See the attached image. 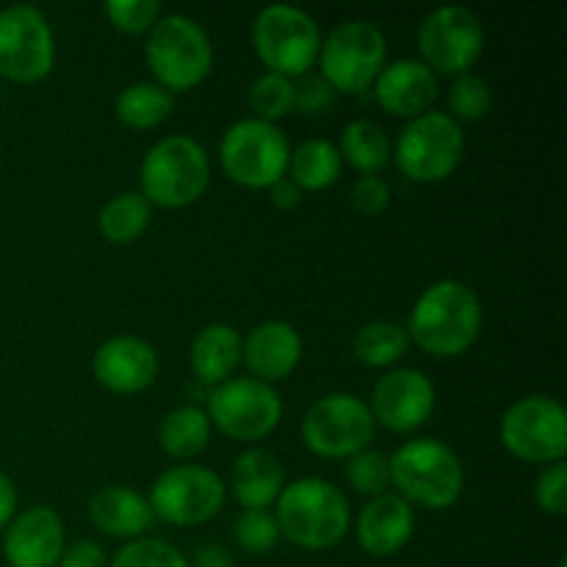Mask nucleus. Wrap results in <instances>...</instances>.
<instances>
[{
    "mask_svg": "<svg viewBox=\"0 0 567 567\" xmlns=\"http://www.w3.org/2000/svg\"><path fill=\"white\" fill-rule=\"evenodd\" d=\"M485 324L480 297L460 280H441L426 288L413 305L410 330L419 349L435 358L468 352Z\"/></svg>",
    "mask_w": 567,
    "mask_h": 567,
    "instance_id": "f257e3e1",
    "label": "nucleus"
},
{
    "mask_svg": "<svg viewBox=\"0 0 567 567\" xmlns=\"http://www.w3.org/2000/svg\"><path fill=\"white\" fill-rule=\"evenodd\" d=\"M153 219V205L138 192H125L111 197L100 210V233L114 247H125L144 236Z\"/></svg>",
    "mask_w": 567,
    "mask_h": 567,
    "instance_id": "c85d7f7f",
    "label": "nucleus"
},
{
    "mask_svg": "<svg viewBox=\"0 0 567 567\" xmlns=\"http://www.w3.org/2000/svg\"><path fill=\"white\" fill-rule=\"evenodd\" d=\"M286 487V471L271 452L249 449L233 463L230 491L244 509H269Z\"/></svg>",
    "mask_w": 567,
    "mask_h": 567,
    "instance_id": "5701e85b",
    "label": "nucleus"
},
{
    "mask_svg": "<svg viewBox=\"0 0 567 567\" xmlns=\"http://www.w3.org/2000/svg\"><path fill=\"white\" fill-rule=\"evenodd\" d=\"M269 197H271V205L280 210H291L302 203V192H299V186L291 181V177H282V181H277L275 186H269Z\"/></svg>",
    "mask_w": 567,
    "mask_h": 567,
    "instance_id": "a19ab883",
    "label": "nucleus"
},
{
    "mask_svg": "<svg viewBox=\"0 0 567 567\" xmlns=\"http://www.w3.org/2000/svg\"><path fill=\"white\" fill-rule=\"evenodd\" d=\"M233 535H236L241 551L260 557V554H269L277 546L280 526H277L275 513H269V509H244L238 515L236 526H233Z\"/></svg>",
    "mask_w": 567,
    "mask_h": 567,
    "instance_id": "f704fd0d",
    "label": "nucleus"
},
{
    "mask_svg": "<svg viewBox=\"0 0 567 567\" xmlns=\"http://www.w3.org/2000/svg\"><path fill=\"white\" fill-rule=\"evenodd\" d=\"M449 111H452V120H465V122H480L485 120L493 111V89L485 78L480 75H465L454 78V83L449 86Z\"/></svg>",
    "mask_w": 567,
    "mask_h": 567,
    "instance_id": "7c9ffc66",
    "label": "nucleus"
},
{
    "mask_svg": "<svg viewBox=\"0 0 567 567\" xmlns=\"http://www.w3.org/2000/svg\"><path fill=\"white\" fill-rule=\"evenodd\" d=\"M142 197L150 205L181 210L197 203L210 181V161L203 144L192 136H166L144 155Z\"/></svg>",
    "mask_w": 567,
    "mask_h": 567,
    "instance_id": "7ed1b4c3",
    "label": "nucleus"
},
{
    "mask_svg": "<svg viewBox=\"0 0 567 567\" xmlns=\"http://www.w3.org/2000/svg\"><path fill=\"white\" fill-rule=\"evenodd\" d=\"M172 111H175V97L158 83L147 81L122 89L114 103L116 120L131 131H153L169 120Z\"/></svg>",
    "mask_w": 567,
    "mask_h": 567,
    "instance_id": "a878e982",
    "label": "nucleus"
},
{
    "mask_svg": "<svg viewBox=\"0 0 567 567\" xmlns=\"http://www.w3.org/2000/svg\"><path fill=\"white\" fill-rule=\"evenodd\" d=\"M59 567H109V559L94 540H78L70 548H64Z\"/></svg>",
    "mask_w": 567,
    "mask_h": 567,
    "instance_id": "ea45409f",
    "label": "nucleus"
},
{
    "mask_svg": "<svg viewBox=\"0 0 567 567\" xmlns=\"http://www.w3.org/2000/svg\"><path fill=\"white\" fill-rule=\"evenodd\" d=\"M352 205L363 216H377L391 205V186L382 177H360L352 186Z\"/></svg>",
    "mask_w": 567,
    "mask_h": 567,
    "instance_id": "58836bf2",
    "label": "nucleus"
},
{
    "mask_svg": "<svg viewBox=\"0 0 567 567\" xmlns=\"http://www.w3.org/2000/svg\"><path fill=\"white\" fill-rule=\"evenodd\" d=\"M252 48L269 72L302 78L319 61L321 33L313 17L297 6H266L252 25Z\"/></svg>",
    "mask_w": 567,
    "mask_h": 567,
    "instance_id": "423d86ee",
    "label": "nucleus"
},
{
    "mask_svg": "<svg viewBox=\"0 0 567 567\" xmlns=\"http://www.w3.org/2000/svg\"><path fill=\"white\" fill-rule=\"evenodd\" d=\"M64 548V520L48 504L22 509L6 526L3 557L11 567H55Z\"/></svg>",
    "mask_w": 567,
    "mask_h": 567,
    "instance_id": "f3484780",
    "label": "nucleus"
},
{
    "mask_svg": "<svg viewBox=\"0 0 567 567\" xmlns=\"http://www.w3.org/2000/svg\"><path fill=\"white\" fill-rule=\"evenodd\" d=\"M225 482L203 465H175L155 480L150 509L172 526H199L225 507Z\"/></svg>",
    "mask_w": 567,
    "mask_h": 567,
    "instance_id": "4468645a",
    "label": "nucleus"
},
{
    "mask_svg": "<svg viewBox=\"0 0 567 567\" xmlns=\"http://www.w3.org/2000/svg\"><path fill=\"white\" fill-rule=\"evenodd\" d=\"M341 169V153L336 144L324 142V138H308L288 155V172L299 192H324V188L336 186Z\"/></svg>",
    "mask_w": 567,
    "mask_h": 567,
    "instance_id": "393cba45",
    "label": "nucleus"
},
{
    "mask_svg": "<svg viewBox=\"0 0 567 567\" xmlns=\"http://www.w3.org/2000/svg\"><path fill=\"white\" fill-rule=\"evenodd\" d=\"M144 55L158 86L175 94L188 92L208 78L214 44L197 20L186 14H166L147 33Z\"/></svg>",
    "mask_w": 567,
    "mask_h": 567,
    "instance_id": "39448f33",
    "label": "nucleus"
},
{
    "mask_svg": "<svg viewBox=\"0 0 567 567\" xmlns=\"http://www.w3.org/2000/svg\"><path fill=\"white\" fill-rule=\"evenodd\" d=\"M391 485L413 507L449 509L463 496L465 471L457 454L435 437H419L391 457Z\"/></svg>",
    "mask_w": 567,
    "mask_h": 567,
    "instance_id": "20e7f679",
    "label": "nucleus"
},
{
    "mask_svg": "<svg viewBox=\"0 0 567 567\" xmlns=\"http://www.w3.org/2000/svg\"><path fill=\"white\" fill-rule=\"evenodd\" d=\"M502 443L513 457L551 465L567 454V413L551 396L518 399L502 419Z\"/></svg>",
    "mask_w": 567,
    "mask_h": 567,
    "instance_id": "f8f14e48",
    "label": "nucleus"
},
{
    "mask_svg": "<svg viewBox=\"0 0 567 567\" xmlns=\"http://www.w3.org/2000/svg\"><path fill=\"white\" fill-rule=\"evenodd\" d=\"M161 449H164L169 457L175 460H192L197 457L199 452H205L210 441V421L208 413L203 408H194V404H186V408H177L161 421L158 430Z\"/></svg>",
    "mask_w": 567,
    "mask_h": 567,
    "instance_id": "cd10ccee",
    "label": "nucleus"
},
{
    "mask_svg": "<svg viewBox=\"0 0 567 567\" xmlns=\"http://www.w3.org/2000/svg\"><path fill=\"white\" fill-rule=\"evenodd\" d=\"M388 44L380 28L365 20H349L332 28L321 42V78L338 92H363L385 66Z\"/></svg>",
    "mask_w": 567,
    "mask_h": 567,
    "instance_id": "1a4fd4ad",
    "label": "nucleus"
},
{
    "mask_svg": "<svg viewBox=\"0 0 567 567\" xmlns=\"http://www.w3.org/2000/svg\"><path fill=\"white\" fill-rule=\"evenodd\" d=\"M55 39L44 14L33 6L0 11V75L14 83H39L53 72Z\"/></svg>",
    "mask_w": 567,
    "mask_h": 567,
    "instance_id": "ddd939ff",
    "label": "nucleus"
},
{
    "mask_svg": "<svg viewBox=\"0 0 567 567\" xmlns=\"http://www.w3.org/2000/svg\"><path fill=\"white\" fill-rule=\"evenodd\" d=\"M410 336L393 321H371L354 336V358L369 369H388L408 354Z\"/></svg>",
    "mask_w": 567,
    "mask_h": 567,
    "instance_id": "c756f323",
    "label": "nucleus"
},
{
    "mask_svg": "<svg viewBox=\"0 0 567 567\" xmlns=\"http://www.w3.org/2000/svg\"><path fill=\"white\" fill-rule=\"evenodd\" d=\"M369 410L385 430L415 432L435 413V385L419 369H393L374 385Z\"/></svg>",
    "mask_w": 567,
    "mask_h": 567,
    "instance_id": "dca6fc26",
    "label": "nucleus"
},
{
    "mask_svg": "<svg viewBox=\"0 0 567 567\" xmlns=\"http://www.w3.org/2000/svg\"><path fill=\"white\" fill-rule=\"evenodd\" d=\"M194 567H233L230 554L227 548L208 543V546L197 548V557H194Z\"/></svg>",
    "mask_w": 567,
    "mask_h": 567,
    "instance_id": "37998d69",
    "label": "nucleus"
},
{
    "mask_svg": "<svg viewBox=\"0 0 567 567\" xmlns=\"http://www.w3.org/2000/svg\"><path fill=\"white\" fill-rule=\"evenodd\" d=\"M338 153H341V161L354 166L363 177H377L391 161V138L377 122L354 120L341 131Z\"/></svg>",
    "mask_w": 567,
    "mask_h": 567,
    "instance_id": "bb28decb",
    "label": "nucleus"
},
{
    "mask_svg": "<svg viewBox=\"0 0 567 567\" xmlns=\"http://www.w3.org/2000/svg\"><path fill=\"white\" fill-rule=\"evenodd\" d=\"M208 421L233 441L252 443L271 435L282 419L277 391L255 377H236L214 388L208 396Z\"/></svg>",
    "mask_w": 567,
    "mask_h": 567,
    "instance_id": "9b49d317",
    "label": "nucleus"
},
{
    "mask_svg": "<svg viewBox=\"0 0 567 567\" xmlns=\"http://www.w3.org/2000/svg\"><path fill=\"white\" fill-rule=\"evenodd\" d=\"M94 380L111 393H142L158 377V354L138 336L109 338L94 352Z\"/></svg>",
    "mask_w": 567,
    "mask_h": 567,
    "instance_id": "a211bd4d",
    "label": "nucleus"
},
{
    "mask_svg": "<svg viewBox=\"0 0 567 567\" xmlns=\"http://www.w3.org/2000/svg\"><path fill=\"white\" fill-rule=\"evenodd\" d=\"M286 133L271 122L241 120L227 127L219 144V161L225 175L244 188H269L288 172Z\"/></svg>",
    "mask_w": 567,
    "mask_h": 567,
    "instance_id": "6e6552de",
    "label": "nucleus"
},
{
    "mask_svg": "<svg viewBox=\"0 0 567 567\" xmlns=\"http://www.w3.org/2000/svg\"><path fill=\"white\" fill-rule=\"evenodd\" d=\"M374 94L382 111L415 120L435 105L437 78L424 61L399 59L382 66L374 81Z\"/></svg>",
    "mask_w": 567,
    "mask_h": 567,
    "instance_id": "6ab92c4d",
    "label": "nucleus"
},
{
    "mask_svg": "<svg viewBox=\"0 0 567 567\" xmlns=\"http://www.w3.org/2000/svg\"><path fill=\"white\" fill-rule=\"evenodd\" d=\"M89 518L103 535L116 540H138L153 526L155 515L142 493L133 487L109 485L89 498Z\"/></svg>",
    "mask_w": 567,
    "mask_h": 567,
    "instance_id": "4be33fe9",
    "label": "nucleus"
},
{
    "mask_svg": "<svg viewBox=\"0 0 567 567\" xmlns=\"http://www.w3.org/2000/svg\"><path fill=\"white\" fill-rule=\"evenodd\" d=\"M535 498H537V507H540L546 515L563 518V515L567 513V465H565V460H559V463H551L543 468V474L537 476Z\"/></svg>",
    "mask_w": 567,
    "mask_h": 567,
    "instance_id": "e433bc0d",
    "label": "nucleus"
},
{
    "mask_svg": "<svg viewBox=\"0 0 567 567\" xmlns=\"http://www.w3.org/2000/svg\"><path fill=\"white\" fill-rule=\"evenodd\" d=\"M415 532V513L396 493L371 498L358 515V543L369 557L385 559L402 551Z\"/></svg>",
    "mask_w": 567,
    "mask_h": 567,
    "instance_id": "aec40b11",
    "label": "nucleus"
},
{
    "mask_svg": "<svg viewBox=\"0 0 567 567\" xmlns=\"http://www.w3.org/2000/svg\"><path fill=\"white\" fill-rule=\"evenodd\" d=\"M241 336L230 324L203 327L192 343L194 374L210 385L227 382L241 363Z\"/></svg>",
    "mask_w": 567,
    "mask_h": 567,
    "instance_id": "b1692460",
    "label": "nucleus"
},
{
    "mask_svg": "<svg viewBox=\"0 0 567 567\" xmlns=\"http://www.w3.org/2000/svg\"><path fill=\"white\" fill-rule=\"evenodd\" d=\"M109 567H192L183 551L158 537H138L114 554Z\"/></svg>",
    "mask_w": 567,
    "mask_h": 567,
    "instance_id": "72a5a7b5",
    "label": "nucleus"
},
{
    "mask_svg": "<svg viewBox=\"0 0 567 567\" xmlns=\"http://www.w3.org/2000/svg\"><path fill=\"white\" fill-rule=\"evenodd\" d=\"M249 109L255 111V120L275 125L293 111V83L275 72H266L249 86Z\"/></svg>",
    "mask_w": 567,
    "mask_h": 567,
    "instance_id": "2f4dec72",
    "label": "nucleus"
},
{
    "mask_svg": "<svg viewBox=\"0 0 567 567\" xmlns=\"http://www.w3.org/2000/svg\"><path fill=\"white\" fill-rule=\"evenodd\" d=\"M14 509H17V487L14 482L0 471V529H6V526L11 524Z\"/></svg>",
    "mask_w": 567,
    "mask_h": 567,
    "instance_id": "79ce46f5",
    "label": "nucleus"
},
{
    "mask_svg": "<svg viewBox=\"0 0 567 567\" xmlns=\"http://www.w3.org/2000/svg\"><path fill=\"white\" fill-rule=\"evenodd\" d=\"M419 48L432 72L465 75L485 50V28L465 6H441L421 22Z\"/></svg>",
    "mask_w": 567,
    "mask_h": 567,
    "instance_id": "2eb2a0df",
    "label": "nucleus"
},
{
    "mask_svg": "<svg viewBox=\"0 0 567 567\" xmlns=\"http://www.w3.org/2000/svg\"><path fill=\"white\" fill-rule=\"evenodd\" d=\"M109 22L122 33H150L155 22L161 20L158 0H109L105 3Z\"/></svg>",
    "mask_w": 567,
    "mask_h": 567,
    "instance_id": "c9c22d12",
    "label": "nucleus"
},
{
    "mask_svg": "<svg viewBox=\"0 0 567 567\" xmlns=\"http://www.w3.org/2000/svg\"><path fill=\"white\" fill-rule=\"evenodd\" d=\"M241 360L266 385L286 380L302 360V338L288 321H264L241 343Z\"/></svg>",
    "mask_w": 567,
    "mask_h": 567,
    "instance_id": "412c9836",
    "label": "nucleus"
},
{
    "mask_svg": "<svg viewBox=\"0 0 567 567\" xmlns=\"http://www.w3.org/2000/svg\"><path fill=\"white\" fill-rule=\"evenodd\" d=\"M393 155H396L399 172L410 181H446L463 164L465 133L446 111H426L408 122Z\"/></svg>",
    "mask_w": 567,
    "mask_h": 567,
    "instance_id": "0eeeda50",
    "label": "nucleus"
},
{
    "mask_svg": "<svg viewBox=\"0 0 567 567\" xmlns=\"http://www.w3.org/2000/svg\"><path fill=\"white\" fill-rule=\"evenodd\" d=\"M275 518L280 535L293 546L324 551L347 537L352 509L347 496L332 482L308 476L282 487Z\"/></svg>",
    "mask_w": 567,
    "mask_h": 567,
    "instance_id": "f03ea898",
    "label": "nucleus"
},
{
    "mask_svg": "<svg viewBox=\"0 0 567 567\" xmlns=\"http://www.w3.org/2000/svg\"><path fill=\"white\" fill-rule=\"evenodd\" d=\"M343 474H347V482L352 485L354 493L377 498L391 487V460L382 452H374V449H363V452L349 457Z\"/></svg>",
    "mask_w": 567,
    "mask_h": 567,
    "instance_id": "473e14b6",
    "label": "nucleus"
},
{
    "mask_svg": "<svg viewBox=\"0 0 567 567\" xmlns=\"http://www.w3.org/2000/svg\"><path fill=\"white\" fill-rule=\"evenodd\" d=\"M336 103V89L324 81L321 75L305 72L297 83H293V109L299 114H327Z\"/></svg>",
    "mask_w": 567,
    "mask_h": 567,
    "instance_id": "4c0bfd02",
    "label": "nucleus"
},
{
    "mask_svg": "<svg viewBox=\"0 0 567 567\" xmlns=\"http://www.w3.org/2000/svg\"><path fill=\"white\" fill-rule=\"evenodd\" d=\"M374 415L354 393H327L310 404L302 421V441L313 454L343 460L374 441Z\"/></svg>",
    "mask_w": 567,
    "mask_h": 567,
    "instance_id": "9d476101",
    "label": "nucleus"
}]
</instances>
